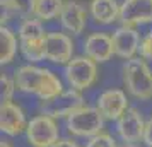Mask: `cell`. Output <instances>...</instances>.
I'll use <instances>...</instances> for the list:
<instances>
[{
  "label": "cell",
  "mask_w": 152,
  "mask_h": 147,
  "mask_svg": "<svg viewBox=\"0 0 152 147\" xmlns=\"http://www.w3.org/2000/svg\"><path fill=\"white\" fill-rule=\"evenodd\" d=\"M12 79L17 91L34 94L36 98H39V101H50L65 91L62 80L58 79L56 74H53L48 69L36 67L33 63L19 67L14 72Z\"/></svg>",
  "instance_id": "1"
},
{
  "label": "cell",
  "mask_w": 152,
  "mask_h": 147,
  "mask_svg": "<svg viewBox=\"0 0 152 147\" xmlns=\"http://www.w3.org/2000/svg\"><path fill=\"white\" fill-rule=\"evenodd\" d=\"M121 79L133 98L147 101L152 98V70L149 63L142 56H133L125 60L121 67Z\"/></svg>",
  "instance_id": "2"
},
{
  "label": "cell",
  "mask_w": 152,
  "mask_h": 147,
  "mask_svg": "<svg viewBox=\"0 0 152 147\" xmlns=\"http://www.w3.org/2000/svg\"><path fill=\"white\" fill-rule=\"evenodd\" d=\"M65 125L69 133L75 135V137H84V139H91L97 133L103 132L104 118L99 113L96 106H82L77 111H74L69 118H65Z\"/></svg>",
  "instance_id": "3"
},
{
  "label": "cell",
  "mask_w": 152,
  "mask_h": 147,
  "mask_svg": "<svg viewBox=\"0 0 152 147\" xmlns=\"http://www.w3.org/2000/svg\"><path fill=\"white\" fill-rule=\"evenodd\" d=\"M63 77L67 84L75 91H86L96 84L97 80V63L89 56H74L63 69Z\"/></svg>",
  "instance_id": "4"
},
{
  "label": "cell",
  "mask_w": 152,
  "mask_h": 147,
  "mask_svg": "<svg viewBox=\"0 0 152 147\" xmlns=\"http://www.w3.org/2000/svg\"><path fill=\"white\" fill-rule=\"evenodd\" d=\"M26 139H28V144L31 147H51L60 139L56 120L45 115V113L36 115L28 123Z\"/></svg>",
  "instance_id": "5"
},
{
  "label": "cell",
  "mask_w": 152,
  "mask_h": 147,
  "mask_svg": "<svg viewBox=\"0 0 152 147\" xmlns=\"http://www.w3.org/2000/svg\"><path fill=\"white\" fill-rule=\"evenodd\" d=\"M86 106L84 96L80 91L75 89H65L62 94H58L56 98L50 99V101H41V113L48 115L51 118L60 120V118H69L74 111H77L79 108Z\"/></svg>",
  "instance_id": "6"
},
{
  "label": "cell",
  "mask_w": 152,
  "mask_h": 147,
  "mask_svg": "<svg viewBox=\"0 0 152 147\" xmlns=\"http://www.w3.org/2000/svg\"><path fill=\"white\" fill-rule=\"evenodd\" d=\"M121 26L137 28L152 22V0H123L120 4V17Z\"/></svg>",
  "instance_id": "7"
},
{
  "label": "cell",
  "mask_w": 152,
  "mask_h": 147,
  "mask_svg": "<svg viewBox=\"0 0 152 147\" xmlns=\"http://www.w3.org/2000/svg\"><path fill=\"white\" fill-rule=\"evenodd\" d=\"M145 121L142 113L137 108H128L126 111L116 120V133L118 137L128 142V144H137L144 139V130H145Z\"/></svg>",
  "instance_id": "8"
},
{
  "label": "cell",
  "mask_w": 152,
  "mask_h": 147,
  "mask_svg": "<svg viewBox=\"0 0 152 147\" xmlns=\"http://www.w3.org/2000/svg\"><path fill=\"white\" fill-rule=\"evenodd\" d=\"M87 15H89V9H86V5L82 2H79V0H65L58 19H60L62 28L67 33L79 36L82 34L86 26H87Z\"/></svg>",
  "instance_id": "9"
},
{
  "label": "cell",
  "mask_w": 152,
  "mask_h": 147,
  "mask_svg": "<svg viewBox=\"0 0 152 147\" xmlns=\"http://www.w3.org/2000/svg\"><path fill=\"white\" fill-rule=\"evenodd\" d=\"M96 108L103 115L104 120L116 121L130 106H128V98L125 91L121 89H106L97 96Z\"/></svg>",
  "instance_id": "10"
},
{
  "label": "cell",
  "mask_w": 152,
  "mask_h": 147,
  "mask_svg": "<svg viewBox=\"0 0 152 147\" xmlns=\"http://www.w3.org/2000/svg\"><path fill=\"white\" fill-rule=\"evenodd\" d=\"M26 113L14 101H4L0 105V130L9 137H15L28 128Z\"/></svg>",
  "instance_id": "11"
},
{
  "label": "cell",
  "mask_w": 152,
  "mask_h": 147,
  "mask_svg": "<svg viewBox=\"0 0 152 147\" xmlns=\"http://www.w3.org/2000/svg\"><path fill=\"white\" fill-rule=\"evenodd\" d=\"M111 39H113L115 55L123 60H130L137 55L140 41H142L137 28H128V26H120L118 29H115V33L111 34Z\"/></svg>",
  "instance_id": "12"
},
{
  "label": "cell",
  "mask_w": 152,
  "mask_h": 147,
  "mask_svg": "<svg viewBox=\"0 0 152 147\" xmlns=\"http://www.w3.org/2000/svg\"><path fill=\"white\" fill-rule=\"evenodd\" d=\"M74 58V41L65 33H48L46 60L56 65H67Z\"/></svg>",
  "instance_id": "13"
},
{
  "label": "cell",
  "mask_w": 152,
  "mask_h": 147,
  "mask_svg": "<svg viewBox=\"0 0 152 147\" xmlns=\"http://www.w3.org/2000/svg\"><path fill=\"white\" fill-rule=\"evenodd\" d=\"M84 55L89 56L96 63L108 62L115 55L113 51V39L106 33H92L84 39Z\"/></svg>",
  "instance_id": "14"
},
{
  "label": "cell",
  "mask_w": 152,
  "mask_h": 147,
  "mask_svg": "<svg viewBox=\"0 0 152 147\" xmlns=\"http://www.w3.org/2000/svg\"><path fill=\"white\" fill-rule=\"evenodd\" d=\"M87 9L97 24H113L120 17V4L116 0H91Z\"/></svg>",
  "instance_id": "15"
},
{
  "label": "cell",
  "mask_w": 152,
  "mask_h": 147,
  "mask_svg": "<svg viewBox=\"0 0 152 147\" xmlns=\"http://www.w3.org/2000/svg\"><path fill=\"white\" fill-rule=\"evenodd\" d=\"M63 4L65 0H34V7H33L31 15L39 19L41 22L53 21L56 17H60Z\"/></svg>",
  "instance_id": "16"
},
{
  "label": "cell",
  "mask_w": 152,
  "mask_h": 147,
  "mask_svg": "<svg viewBox=\"0 0 152 147\" xmlns=\"http://www.w3.org/2000/svg\"><path fill=\"white\" fill-rule=\"evenodd\" d=\"M17 48H19V43H17L15 33L7 26H2L0 28V62L2 65H7L14 60Z\"/></svg>",
  "instance_id": "17"
},
{
  "label": "cell",
  "mask_w": 152,
  "mask_h": 147,
  "mask_svg": "<svg viewBox=\"0 0 152 147\" xmlns=\"http://www.w3.org/2000/svg\"><path fill=\"white\" fill-rule=\"evenodd\" d=\"M48 33L43 28V22L36 17H26L24 21L21 22L19 26V31H17V38L19 41H31V39H43L46 38Z\"/></svg>",
  "instance_id": "18"
},
{
  "label": "cell",
  "mask_w": 152,
  "mask_h": 147,
  "mask_svg": "<svg viewBox=\"0 0 152 147\" xmlns=\"http://www.w3.org/2000/svg\"><path fill=\"white\" fill-rule=\"evenodd\" d=\"M2 10L9 15H29L33 14L34 0H0Z\"/></svg>",
  "instance_id": "19"
},
{
  "label": "cell",
  "mask_w": 152,
  "mask_h": 147,
  "mask_svg": "<svg viewBox=\"0 0 152 147\" xmlns=\"http://www.w3.org/2000/svg\"><path fill=\"white\" fill-rule=\"evenodd\" d=\"M86 147H118V144L113 135H110L106 132H101L97 135H94V137H91L86 142Z\"/></svg>",
  "instance_id": "20"
},
{
  "label": "cell",
  "mask_w": 152,
  "mask_h": 147,
  "mask_svg": "<svg viewBox=\"0 0 152 147\" xmlns=\"http://www.w3.org/2000/svg\"><path fill=\"white\" fill-rule=\"evenodd\" d=\"M0 86H2V103L4 101H12V96H14L15 92V82L14 79H10L9 75H5V74H2V77H0Z\"/></svg>",
  "instance_id": "21"
},
{
  "label": "cell",
  "mask_w": 152,
  "mask_h": 147,
  "mask_svg": "<svg viewBox=\"0 0 152 147\" xmlns=\"http://www.w3.org/2000/svg\"><path fill=\"white\" fill-rule=\"evenodd\" d=\"M138 53H140L142 58L151 60V62H152V31H149V33L142 38V41H140V48H138Z\"/></svg>",
  "instance_id": "22"
},
{
  "label": "cell",
  "mask_w": 152,
  "mask_h": 147,
  "mask_svg": "<svg viewBox=\"0 0 152 147\" xmlns=\"http://www.w3.org/2000/svg\"><path fill=\"white\" fill-rule=\"evenodd\" d=\"M147 147H152V116L145 121V130H144V139H142Z\"/></svg>",
  "instance_id": "23"
},
{
  "label": "cell",
  "mask_w": 152,
  "mask_h": 147,
  "mask_svg": "<svg viewBox=\"0 0 152 147\" xmlns=\"http://www.w3.org/2000/svg\"><path fill=\"white\" fill-rule=\"evenodd\" d=\"M51 147H79V146H77L75 140H72V139H62V137H60V139L56 140Z\"/></svg>",
  "instance_id": "24"
},
{
  "label": "cell",
  "mask_w": 152,
  "mask_h": 147,
  "mask_svg": "<svg viewBox=\"0 0 152 147\" xmlns=\"http://www.w3.org/2000/svg\"><path fill=\"white\" fill-rule=\"evenodd\" d=\"M0 147H14V146H12L9 140H4V139H2V142H0Z\"/></svg>",
  "instance_id": "25"
},
{
  "label": "cell",
  "mask_w": 152,
  "mask_h": 147,
  "mask_svg": "<svg viewBox=\"0 0 152 147\" xmlns=\"http://www.w3.org/2000/svg\"><path fill=\"white\" fill-rule=\"evenodd\" d=\"M118 147H137V144H128V142H123L121 146H118Z\"/></svg>",
  "instance_id": "26"
}]
</instances>
